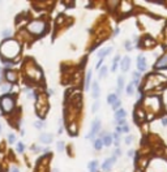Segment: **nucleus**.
<instances>
[{
  "instance_id": "nucleus-1",
  "label": "nucleus",
  "mask_w": 167,
  "mask_h": 172,
  "mask_svg": "<svg viewBox=\"0 0 167 172\" xmlns=\"http://www.w3.org/2000/svg\"><path fill=\"white\" fill-rule=\"evenodd\" d=\"M20 52H21L20 43L13 38L5 39L0 44V54H2L4 60H13L16 56H18Z\"/></svg>"
},
{
  "instance_id": "nucleus-2",
  "label": "nucleus",
  "mask_w": 167,
  "mask_h": 172,
  "mask_svg": "<svg viewBox=\"0 0 167 172\" xmlns=\"http://www.w3.org/2000/svg\"><path fill=\"white\" fill-rule=\"evenodd\" d=\"M46 29H47V24L43 20H34V21L29 22L26 26V30L29 31L30 34L37 35V37L43 35Z\"/></svg>"
},
{
  "instance_id": "nucleus-3",
  "label": "nucleus",
  "mask_w": 167,
  "mask_h": 172,
  "mask_svg": "<svg viewBox=\"0 0 167 172\" xmlns=\"http://www.w3.org/2000/svg\"><path fill=\"white\" fill-rule=\"evenodd\" d=\"M0 108L4 114H9L12 112L14 108V97L12 94H5L0 98Z\"/></svg>"
},
{
  "instance_id": "nucleus-4",
  "label": "nucleus",
  "mask_w": 167,
  "mask_h": 172,
  "mask_svg": "<svg viewBox=\"0 0 167 172\" xmlns=\"http://www.w3.org/2000/svg\"><path fill=\"white\" fill-rule=\"evenodd\" d=\"M101 130V120L99 119H96L93 121V124H92V129H90V133L85 137L88 138V140H94V137H96L97 133Z\"/></svg>"
},
{
  "instance_id": "nucleus-5",
  "label": "nucleus",
  "mask_w": 167,
  "mask_h": 172,
  "mask_svg": "<svg viewBox=\"0 0 167 172\" xmlns=\"http://www.w3.org/2000/svg\"><path fill=\"white\" fill-rule=\"evenodd\" d=\"M137 68L140 72H145L146 70V59L144 55H138L137 56Z\"/></svg>"
},
{
  "instance_id": "nucleus-6",
  "label": "nucleus",
  "mask_w": 167,
  "mask_h": 172,
  "mask_svg": "<svg viewBox=\"0 0 167 172\" xmlns=\"http://www.w3.org/2000/svg\"><path fill=\"white\" fill-rule=\"evenodd\" d=\"M115 162H116V157H115V155H112L111 158H108V159H106V160H104V163L102 164V170H103L104 172L110 171L111 167H112V164H114Z\"/></svg>"
},
{
  "instance_id": "nucleus-7",
  "label": "nucleus",
  "mask_w": 167,
  "mask_h": 172,
  "mask_svg": "<svg viewBox=\"0 0 167 172\" xmlns=\"http://www.w3.org/2000/svg\"><path fill=\"white\" fill-rule=\"evenodd\" d=\"M155 68L157 69H165L167 68V54H165L162 58H159L155 63Z\"/></svg>"
},
{
  "instance_id": "nucleus-8",
  "label": "nucleus",
  "mask_w": 167,
  "mask_h": 172,
  "mask_svg": "<svg viewBox=\"0 0 167 172\" xmlns=\"http://www.w3.org/2000/svg\"><path fill=\"white\" fill-rule=\"evenodd\" d=\"M112 47H106V48H102V50H99L98 51V54H97V58L99 59V60H103L106 56H107V55L110 54V52H112Z\"/></svg>"
},
{
  "instance_id": "nucleus-9",
  "label": "nucleus",
  "mask_w": 167,
  "mask_h": 172,
  "mask_svg": "<svg viewBox=\"0 0 167 172\" xmlns=\"http://www.w3.org/2000/svg\"><path fill=\"white\" fill-rule=\"evenodd\" d=\"M4 77L8 82H10V84H13V82H16V80H17V74H16V72H13V70H7Z\"/></svg>"
},
{
  "instance_id": "nucleus-10",
  "label": "nucleus",
  "mask_w": 167,
  "mask_h": 172,
  "mask_svg": "<svg viewBox=\"0 0 167 172\" xmlns=\"http://www.w3.org/2000/svg\"><path fill=\"white\" fill-rule=\"evenodd\" d=\"M92 76H93V69H89L85 77V82H84V89L85 90H89V87L92 86Z\"/></svg>"
},
{
  "instance_id": "nucleus-11",
  "label": "nucleus",
  "mask_w": 167,
  "mask_h": 172,
  "mask_svg": "<svg viewBox=\"0 0 167 172\" xmlns=\"http://www.w3.org/2000/svg\"><path fill=\"white\" fill-rule=\"evenodd\" d=\"M129 65H131V59L128 58V56L123 58V60H121V63H120L121 70H123V72H127L128 69H129Z\"/></svg>"
},
{
  "instance_id": "nucleus-12",
  "label": "nucleus",
  "mask_w": 167,
  "mask_h": 172,
  "mask_svg": "<svg viewBox=\"0 0 167 172\" xmlns=\"http://www.w3.org/2000/svg\"><path fill=\"white\" fill-rule=\"evenodd\" d=\"M39 141L42 143H51L52 142V134H50V133H43L39 137Z\"/></svg>"
},
{
  "instance_id": "nucleus-13",
  "label": "nucleus",
  "mask_w": 167,
  "mask_h": 172,
  "mask_svg": "<svg viewBox=\"0 0 167 172\" xmlns=\"http://www.w3.org/2000/svg\"><path fill=\"white\" fill-rule=\"evenodd\" d=\"M92 91H93V98H94V99H98L99 93H101V90H99L98 82H93V84H92Z\"/></svg>"
},
{
  "instance_id": "nucleus-14",
  "label": "nucleus",
  "mask_w": 167,
  "mask_h": 172,
  "mask_svg": "<svg viewBox=\"0 0 167 172\" xmlns=\"http://www.w3.org/2000/svg\"><path fill=\"white\" fill-rule=\"evenodd\" d=\"M125 116H127V112H125L124 108H119L118 111H115V120L116 121L121 120V119H125Z\"/></svg>"
},
{
  "instance_id": "nucleus-15",
  "label": "nucleus",
  "mask_w": 167,
  "mask_h": 172,
  "mask_svg": "<svg viewBox=\"0 0 167 172\" xmlns=\"http://www.w3.org/2000/svg\"><path fill=\"white\" fill-rule=\"evenodd\" d=\"M135 116H136V121H137V123H141V121L145 120V112L141 111V110H136Z\"/></svg>"
},
{
  "instance_id": "nucleus-16",
  "label": "nucleus",
  "mask_w": 167,
  "mask_h": 172,
  "mask_svg": "<svg viewBox=\"0 0 167 172\" xmlns=\"http://www.w3.org/2000/svg\"><path fill=\"white\" fill-rule=\"evenodd\" d=\"M132 78H133V81H132V84L135 85V86H137L138 84H140L141 73H140V72H133V73H132Z\"/></svg>"
},
{
  "instance_id": "nucleus-17",
  "label": "nucleus",
  "mask_w": 167,
  "mask_h": 172,
  "mask_svg": "<svg viewBox=\"0 0 167 172\" xmlns=\"http://www.w3.org/2000/svg\"><path fill=\"white\" fill-rule=\"evenodd\" d=\"M124 87V77L123 76H119L118 77V90H116V95H119L121 93V89Z\"/></svg>"
},
{
  "instance_id": "nucleus-18",
  "label": "nucleus",
  "mask_w": 167,
  "mask_h": 172,
  "mask_svg": "<svg viewBox=\"0 0 167 172\" xmlns=\"http://www.w3.org/2000/svg\"><path fill=\"white\" fill-rule=\"evenodd\" d=\"M102 142H103V145L110 146L111 143H112V134H103V137H102Z\"/></svg>"
},
{
  "instance_id": "nucleus-19",
  "label": "nucleus",
  "mask_w": 167,
  "mask_h": 172,
  "mask_svg": "<svg viewBox=\"0 0 167 172\" xmlns=\"http://www.w3.org/2000/svg\"><path fill=\"white\" fill-rule=\"evenodd\" d=\"M97 167H98V162H97V160H92V162H89V164H88L89 172H97Z\"/></svg>"
},
{
  "instance_id": "nucleus-20",
  "label": "nucleus",
  "mask_w": 167,
  "mask_h": 172,
  "mask_svg": "<svg viewBox=\"0 0 167 172\" xmlns=\"http://www.w3.org/2000/svg\"><path fill=\"white\" fill-rule=\"evenodd\" d=\"M68 132H69L71 136H76L77 133H79V130H77V125H76L75 123H72V124L68 126Z\"/></svg>"
},
{
  "instance_id": "nucleus-21",
  "label": "nucleus",
  "mask_w": 167,
  "mask_h": 172,
  "mask_svg": "<svg viewBox=\"0 0 167 172\" xmlns=\"http://www.w3.org/2000/svg\"><path fill=\"white\" fill-rule=\"evenodd\" d=\"M103 146V142H102V138H98V140H94V149L96 150H101Z\"/></svg>"
},
{
  "instance_id": "nucleus-22",
  "label": "nucleus",
  "mask_w": 167,
  "mask_h": 172,
  "mask_svg": "<svg viewBox=\"0 0 167 172\" xmlns=\"http://www.w3.org/2000/svg\"><path fill=\"white\" fill-rule=\"evenodd\" d=\"M116 101H118V95H116V94H110V95L107 97V103L108 104H114Z\"/></svg>"
},
{
  "instance_id": "nucleus-23",
  "label": "nucleus",
  "mask_w": 167,
  "mask_h": 172,
  "mask_svg": "<svg viewBox=\"0 0 167 172\" xmlns=\"http://www.w3.org/2000/svg\"><path fill=\"white\" fill-rule=\"evenodd\" d=\"M119 60H120V56L118 55V56H115L114 62H112V66H111V72H115L116 68H118V64H119Z\"/></svg>"
},
{
  "instance_id": "nucleus-24",
  "label": "nucleus",
  "mask_w": 167,
  "mask_h": 172,
  "mask_svg": "<svg viewBox=\"0 0 167 172\" xmlns=\"http://www.w3.org/2000/svg\"><path fill=\"white\" fill-rule=\"evenodd\" d=\"M135 87H136V86L133 85L132 82L127 86V94H128V95H133V94H135Z\"/></svg>"
},
{
  "instance_id": "nucleus-25",
  "label": "nucleus",
  "mask_w": 167,
  "mask_h": 172,
  "mask_svg": "<svg viewBox=\"0 0 167 172\" xmlns=\"http://www.w3.org/2000/svg\"><path fill=\"white\" fill-rule=\"evenodd\" d=\"M116 132H118V133H121V132L128 133V132H129V126H128V125H121V126H118V128H116Z\"/></svg>"
},
{
  "instance_id": "nucleus-26",
  "label": "nucleus",
  "mask_w": 167,
  "mask_h": 172,
  "mask_svg": "<svg viewBox=\"0 0 167 172\" xmlns=\"http://www.w3.org/2000/svg\"><path fill=\"white\" fill-rule=\"evenodd\" d=\"M153 43H154V41L152 39V38H150V37H145V39H144V46L149 47V46H153Z\"/></svg>"
},
{
  "instance_id": "nucleus-27",
  "label": "nucleus",
  "mask_w": 167,
  "mask_h": 172,
  "mask_svg": "<svg viewBox=\"0 0 167 172\" xmlns=\"http://www.w3.org/2000/svg\"><path fill=\"white\" fill-rule=\"evenodd\" d=\"M2 35H3V38H5V39H9V38H10V35H12V31H10L9 29H7V30H3Z\"/></svg>"
},
{
  "instance_id": "nucleus-28",
  "label": "nucleus",
  "mask_w": 167,
  "mask_h": 172,
  "mask_svg": "<svg viewBox=\"0 0 167 172\" xmlns=\"http://www.w3.org/2000/svg\"><path fill=\"white\" fill-rule=\"evenodd\" d=\"M4 66L5 68H12V66H14V62L13 60H4Z\"/></svg>"
},
{
  "instance_id": "nucleus-29",
  "label": "nucleus",
  "mask_w": 167,
  "mask_h": 172,
  "mask_svg": "<svg viewBox=\"0 0 167 172\" xmlns=\"http://www.w3.org/2000/svg\"><path fill=\"white\" fill-rule=\"evenodd\" d=\"M106 73H107V68H106V66H102V68L99 69V78H104Z\"/></svg>"
},
{
  "instance_id": "nucleus-30",
  "label": "nucleus",
  "mask_w": 167,
  "mask_h": 172,
  "mask_svg": "<svg viewBox=\"0 0 167 172\" xmlns=\"http://www.w3.org/2000/svg\"><path fill=\"white\" fill-rule=\"evenodd\" d=\"M119 4H120V3L118 2V0H114V2H108V7H110L111 9H114L115 7H118Z\"/></svg>"
},
{
  "instance_id": "nucleus-31",
  "label": "nucleus",
  "mask_w": 167,
  "mask_h": 172,
  "mask_svg": "<svg viewBox=\"0 0 167 172\" xmlns=\"http://www.w3.org/2000/svg\"><path fill=\"white\" fill-rule=\"evenodd\" d=\"M120 106H121V102L119 101V99H118V101H116L114 104H112V108L115 110V111H118L119 108H120Z\"/></svg>"
},
{
  "instance_id": "nucleus-32",
  "label": "nucleus",
  "mask_w": 167,
  "mask_h": 172,
  "mask_svg": "<svg viewBox=\"0 0 167 172\" xmlns=\"http://www.w3.org/2000/svg\"><path fill=\"white\" fill-rule=\"evenodd\" d=\"M58 151H60V153L64 151V142L63 141H59L58 142Z\"/></svg>"
},
{
  "instance_id": "nucleus-33",
  "label": "nucleus",
  "mask_w": 167,
  "mask_h": 172,
  "mask_svg": "<svg viewBox=\"0 0 167 172\" xmlns=\"http://www.w3.org/2000/svg\"><path fill=\"white\" fill-rule=\"evenodd\" d=\"M124 46H125V50H127V51H131V50L133 48V46H132V42H129V41H127Z\"/></svg>"
},
{
  "instance_id": "nucleus-34",
  "label": "nucleus",
  "mask_w": 167,
  "mask_h": 172,
  "mask_svg": "<svg viewBox=\"0 0 167 172\" xmlns=\"http://www.w3.org/2000/svg\"><path fill=\"white\" fill-rule=\"evenodd\" d=\"M34 126L37 129H42L43 128V123L42 121H34Z\"/></svg>"
},
{
  "instance_id": "nucleus-35",
  "label": "nucleus",
  "mask_w": 167,
  "mask_h": 172,
  "mask_svg": "<svg viewBox=\"0 0 167 172\" xmlns=\"http://www.w3.org/2000/svg\"><path fill=\"white\" fill-rule=\"evenodd\" d=\"M16 149H17L18 153H22V151H24V143H22V142H18V143H17V147H16Z\"/></svg>"
},
{
  "instance_id": "nucleus-36",
  "label": "nucleus",
  "mask_w": 167,
  "mask_h": 172,
  "mask_svg": "<svg viewBox=\"0 0 167 172\" xmlns=\"http://www.w3.org/2000/svg\"><path fill=\"white\" fill-rule=\"evenodd\" d=\"M14 141H16V136L14 134H9L8 136V142L9 143H14Z\"/></svg>"
},
{
  "instance_id": "nucleus-37",
  "label": "nucleus",
  "mask_w": 167,
  "mask_h": 172,
  "mask_svg": "<svg viewBox=\"0 0 167 172\" xmlns=\"http://www.w3.org/2000/svg\"><path fill=\"white\" fill-rule=\"evenodd\" d=\"M116 124H118V126L127 125V121H125V119H121V120H118V121H116Z\"/></svg>"
},
{
  "instance_id": "nucleus-38",
  "label": "nucleus",
  "mask_w": 167,
  "mask_h": 172,
  "mask_svg": "<svg viewBox=\"0 0 167 172\" xmlns=\"http://www.w3.org/2000/svg\"><path fill=\"white\" fill-rule=\"evenodd\" d=\"M10 87H12V86H10V85H3L2 86V90L5 93V91H9L10 90Z\"/></svg>"
},
{
  "instance_id": "nucleus-39",
  "label": "nucleus",
  "mask_w": 167,
  "mask_h": 172,
  "mask_svg": "<svg viewBox=\"0 0 167 172\" xmlns=\"http://www.w3.org/2000/svg\"><path fill=\"white\" fill-rule=\"evenodd\" d=\"M98 107H99V102H96V103L93 104V108H92V111H93V112H97Z\"/></svg>"
},
{
  "instance_id": "nucleus-40",
  "label": "nucleus",
  "mask_w": 167,
  "mask_h": 172,
  "mask_svg": "<svg viewBox=\"0 0 167 172\" xmlns=\"http://www.w3.org/2000/svg\"><path fill=\"white\" fill-rule=\"evenodd\" d=\"M132 141H133V137H132V136H128V137L125 138V143H127V145H129Z\"/></svg>"
},
{
  "instance_id": "nucleus-41",
  "label": "nucleus",
  "mask_w": 167,
  "mask_h": 172,
  "mask_svg": "<svg viewBox=\"0 0 167 172\" xmlns=\"http://www.w3.org/2000/svg\"><path fill=\"white\" fill-rule=\"evenodd\" d=\"M102 63H103V60H99V62L97 63V65H96V68H97V69H99V68H102Z\"/></svg>"
},
{
  "instance_id": "nucleus-42",
  "label": "nucleus",
  "mask_w": 167,
  "mask_h": 172,
  "mask_svg": "<svg viewBox=\"0 0 167 172\" xmlns=\"http://www.w3.org/2000/svg\"><path fill=\"white\" fill-rule=\"evenodd\" d=\"M161 123H162V125H167V118H162V119H161Z\"/></svg>"
},
{
  "instance_id": "nucleus-43",
  "label": "nucleus",
  "mask_w": 167,
  "mask_h": 172,
  "mask_svg": "<svg viewBox=\"0 0 167 172\" xmlns=\"http://www.w3.org/2000/svg\"><path fill=\"white\" fill-rule=\"evenodd\" d=\"M120 154H121L120 149H116V150H115V157H116V155H120Z\"/></svg>"
},
{
  "instance_id": "nucleus-44",
  "label": "nucleus",
  "mask_w": 167,
  "mask_h": 172,
  "mask_svg": "<svg viewBox=\"0 0 167 172\" xmlns=\"http://www.w3.org/2000/svg\"><path fill=\"white\" fill-rule=\"evenodd\" d=\"M133 154H135V151H133V150H129V151H128V157H133Z\"/></svg>"
},
{
  "instance_id": "nucleus-45",
  "label": "nucleus",
  "mask_w": 167,
  "mask_h": 172,
  "mask_svg": "<svg viewBox=\"0 0 167 172\" xmlns=\"http://www.w3.org/2000/svg\"><path fill=\"white\" fill-rule=\"evenodd\" d=\"M12 172H20V171H18L17 167H13V168H12Z\"/></svg>"
},
{
  "instance_id": "nucleus-46",
  "label": "nucleus",
  "mask_w": 167,
  "mask_h": 172,
  "mask_svg": "<svg viewBox=\"0 0 167 172\" xmlns=\"http://www.w3.org/2000/svg\"><path fill=\"white\" fill-rule=\"evenodd\" d=\"M0 78H2V68H0Z\"/></svg>"
},
{
  "instance_id": "nucleus-47",
  "label": "nucleus",
  "mask_w": 167,
  "mask_h": 172,
  "mask_svg": "<svg viewBox=\"0 0 167 172\" xmlns=\"http://www.w3.org/2000/svg\"><path fill=\"white\" fill-rule=\"evenodd\" d=\"M0 132H2V125H0Z\"/></svg>"
},
{
  "instance_id": "nucleus-48",
  "label": "nucleus",
  "mask_w": 167,
  "mask_h": 172,
  "mask_svg": "<svg viewBox=\"0 0 167 172\" xmlns=\"http://www.w3.org/2000/svg\"><path fill=\"white\" fill-rule=\"evenodd\" d=\"M0 82H2V78H0Z\"/></svg>"
},
{
  "instance_id": "nucleus-49",
  "label": "nucleus",
  "mask_w": 167,
  "mask_h": 172,
  "mask_svg": "<svg viewBox=\"0 0 167 172\" xmlns=\"http://www.w3.org/2000/svg\"><path fill=\"white\" fill-rule=\"evenodd\" d=\"M54 172H58V171H54Z\"/></svg>"
}]
</instances>
